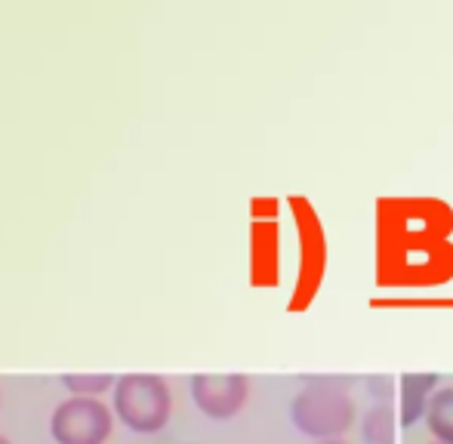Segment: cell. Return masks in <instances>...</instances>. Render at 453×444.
<instances>
[{"mask_svg":"<svg viewBox=\"0 0 453 444\" xmlns=\"http://www.w3.org/2000/svg\"><path fill=\"white\" fill-rule=\"evenodd\" d=\"M293 426L315 441L342 439L355 423V402L342 379L315 377L293 395Z\"/></svg>","mask_w":453,"mask_h":444,"instance_id":"obj_1","label":"cell"},{"mask_svg":"<svg viewBox=\"0 0 453 444\" xmlns=\"http://www.w3.org/2000/svg\"><path fill=\"white\" fill-rule=\"evenodd\" d=\"M435 444H441V441H435Z\"/></svg>","mask_w":453,"mask_h":444,"instance_id":"obj_11","label":"cell"},{"mask_svg":"<svg viewBox=\"0 0 453 444\" xmlns=\"http://www.w3.org/2000/svg\"><path fill=\"white\" fill-rule=\"evenodd\" d=\"M438 386L441 379L435 373H404L401 377V426H413L417 420H423Z\"/></svg>","mask_w":453,"mask_h":444,"instance_id":"obj_5","label":"cell"},{"mask_svg":"<svg viewBox=\"0 0 453 444\" xmlns=\"http://www.w3.org/2000/svg\"><path fill=\"white\" fill-rule=\"evenodd\" d=\"M173 410L170 386L157 373H124L114 383V414L133 433H161Z\"/></svg>","mask_w":453,"mask_h":444,"instance_id":"obj_2","label":"cell"},{"mask_svg":"<svg viewBox=\"0 0 453 444\" xmlns=\"http://www.w3.org/2000/svg\"><path fill=\"white\" fill-rule=\"evenodd\" d=\"M111 410L99 398H65L50 417L56 444H105L111 435Z\"/></svg>","mask_w":453,"mask_h":444,"instance_id":"obj_3","label":"cell"},{"mask_svg":"<svg viewBox=\"0 0 453 444\" xmlns=\"http://www.w3.org/2000/svg\"><path fill=\"white\" fill-rule=\"evenodd\" d=\"M0 444H10V439H6V435H0Z\"/></svg>","mask_w":453,"mask_h":444,"instance_id":"obj_10","label":"cell"},{"mask_svg":"<svg viewBox=\"0 0 453 444\" xmlns=\"http://www.w3.org/2000/svg\"><path fill=\"white\" fill-rule=\"evenodd\" d=\"M114 383H118V379L108 377V373H65V377H62V386L78 398H96L105 389H111Z\"/></svg>","mask_w":453,"mask_h":444,"instance_id":"obj_8","label":"cell"},{"mask_svg":"<svg viewBox=\"0 0 453 444\" xmlns=\"http://www.w3.org/2000/svg\"><path fill=\"white\" fill-rule=\"evenodd\" d=\"M315 444H352V441H346V439H324V441H315Z\"/></svg>","mask_w":453,"mask_h":444,"instance_id":"obj_9","label":"cell"},{"mask_svg":"<svg viewBox=\"0 0 453 444\" xmlns=\"http://www.w3.org/2000/svg\"><path fill=\"white\" fill-rule=\"evenodd\" d=\"M426 423L435 441L453 444V386H438L426 410Z\"/></svg>","mask_w":453,"mask_h":444,"instance_id":"obj_6","label":"cell"},{"mask_svg":"<svg viewBox=\"0 0 453 444\" xmlns=\"http://www.w3.org/2000/svg\"><path fill=\"white\" fill-rule=\"evenodd\" d=\"M395 426H398V420H395L392 402L370 404L361 420V433L367 444H395Z\"/></svg>","mask_w":453,"mask_h":444,"instance_id":"obj_7","label":"cell"},{"mask_svg":"<svg viewBox=\"0 0 453 444\" xmlns=\"http://www.w3.org/2000/svg\"><path fill=\"white\" fill-rule=\"evenodd\" d=\"M250 395V379L244 373H197L191 377V398L210 420H232Z\"/></svg>","mask_w":453,"mask_h":444,"instance_id":"obj_4","label":"cell"}]
</instances>
